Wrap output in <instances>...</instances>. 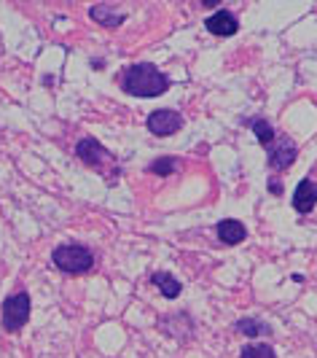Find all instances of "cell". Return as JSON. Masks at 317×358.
<instances>
[{"mask_svg":"<svg viewBox=\"0 0 317 358\" xmlns=\"http://www.w3.org/2000/svg\"><path fill=\"white\" fill-rule=\"evenodd\" d=\"M119 87L132 97H142V100H151V97H161L164 92H170L172 81L164 71H158L156 65L151 62H138V65H129L121 71L119 78Z\"/></svg>","mask_w":317,"mask_h":358,"instance_id":"1","label":"cell"},{"mask_svg":"<svg viewBox=\"0 0 317 358\" xmlns=\"http://www.w3.org/2000/svg\"><path fill=\"white\" fill-rule=\"evenodd\" d=\"M75 157L84 162L87 167H91L94 173H100V176L105 178L108 186H116L119 178H121L119 159H116L97 138H84V141H78V143H75Z\"/></svg>","mask_w":317,"mask_h":358,"instance_id":"2","label":"cell"},{"mask_svg":"<svg viewBox=\"0 0 317 358\" xmlns=\"http://www.w3.org/2000/svg\"><path fill=\"white\" fill-rule=\"evenodd\" d=\"M52 264L65 275H84L94 267V253L81 243H62L52 251Z\"/></svg>","mask_w":317,"mask_h":358,"instance_id":"3","label":"cell"},{"mask_svg":"<svg viewBox=\"0 0 317 358\" xmlns=\"http://www.w3.org/2000/svg\"><path fill=\"white\" fill-rule=\"evenodd\" d=\"M30 310H33V299L27 291H17L11 296H6L3 302V313H0V323L6 334H17L22 326L30 321Z\"/></svg>","mask_w":317,"mask_h":358,"instance_id":"4","label":"cell"},{"mask_svg":"<svg viewBox=\"0 0 317 358\" xmlns=\"http://www.w3.org/2000/svg\"><path fill=\"white\" fill-rule=\"evenodd\" d=\"M296 157H299V145L290 138H274V143L266 145V164L277 173H285L288 167H293Z\"/></svg>","mask_w":317,"mask_h":358,"instance_id":"5","label":"cell"},{"mask_svg":"<svg viewBox=\"0 0 317 358\" xmlns=\"http://www.w3.org/2000/svg\"><path fill=\"white\" fill-rule=\"evenodd\" d=\"M145 127H148V132L156 135V138H170V135H175L177 129L183 127V116H180L177 110H172V108H158V110H154V113L148 116Z\"/></svg>","mask_w":317,"mask_h":358,"instance_id":"6","label":"cell"},{"mask_svg":"<svg viewBox=\"0 0 317 358\" xmlns=\"http://www.w3.org/2000/svg\"><path fill=\"white\" fill-rule=\"evenodd\" d=\"M205 27L210 30L212 36L229 38V36H234V33L239 30V19L234 17L231 11H226V8H221V11H215L212 17L205 19Z\"/></svg>","mask_w":317,"mask_h":358,"instance_id":"7","label":"cell"},{"mask_svg":"<svg viewBox=\"0 0 317 358\" xmlns=\"http://www.w3.org/2000/svg\"><path fill=\"white\" fill-rule=\"evenodd\" d=\"M317 205V180L307 178L301 180L299 186H296V192H293V208H296V213L307 215L312 213Z\"/></svg>","mask_w":317,"mask_h":358,"instance_id":"8","label":"cell"},{"mask_svg":"<svg viewBox=\"0 0 317 358\" xmlns=\"http://www.w3.org/2000/svg\"><path fill=\"white\" fill-rule=\"evenodd\" d=\"M215 232H218V240H221L223 245H239L247 237L245 224L237 221V218H223V221H218Z\"/></svg>","mask_w":317,"mask_h":358,"instance_id":"9","label":"cell"},{"mask_svg":"<svg viewBox=\"0 0 317 358\" xmlns=\"http://www.w3.org/2000/svg\"><path fill=\"white\" fill-rule=\"evenodd\" d=\"M89 17L94 19L97 24L108 27V30H116V27H121L124 22H126V14H124V11H113V6H108V3L91 6V8H89Z\"/></svg>","mask_w":317,"mask_h":358,"instance_id":"10","label":"cell"},{"mask_svg":"<svg viewBox=\"0 0 317 358\" xmlns=\"http://www.w3.org/2000/svg\"><path fill=\"white\" fill-rule=\"evenodd\" d=\"M151 283L161 291L164 299H177L183 294V283L177 280L175 275H170V272H154L151 275Z\"/></svg>","mask_w":317,"mask_h":358,"instance_id":"11","label":"cell"},{"mask_svg":"<svg viewBox=\"0 0 317 358\" xmlns=\"http://www.w3.org/2000/svg\"><path fill=\"white\" fill-rule=\"evenodd\" d=\"M234 329L239 334H245V337H269L272 334V326L264 321H256V318H239L234 323Z\"/></svg>","mask_w":317,"mask_h":358,"instance_id":"12","label":"cell"},{"mask_svg":"<svg viewBox=\"0 0 317 358\" xmlns=\"http://www.w3.org/2000/svg\"><path fill=\"white\" fill-rule=\"evenodd\" d=\"M239 358H277L274 348L266 342H250L239 350Z\"/></svg>","mask_w":317,"mask_h":358,"instance_id":"13","label":"cell"},{"mask_svg":"<svg viewBox=\"0 0 317 358\" xmlns=\"http://www.w3.org/2000/svg\"><path fill=\"white\" fill-rule=\"evenodd\" d=\"M145 170H148V173H156L158 178H167V176H172L177 170V159L175 157H158V159L151 162Z\"/></svg>","mask_w":317,"mask_h":358,"instance_id":"14","label":"cell"},{"mask_svg":"<svg viewBox=\"0 0 317 358\" xmlns=\"http://www.w3.org/2000/svg\"><path fill=\"white\" fill-rule=\"evenodd\" d=\"M250 127H253V132H256V138H258V143L261 145L274 143V129H272V124H269L266 119H253Z\"/></svg>","mask_w":317,"mask_h":358,"instance_id":"15","label":"cell"},{"mask_svg":"<svg viewBox=\"0 0 317 358\" xmlns=\"http://www.w3.org/2000/svg\"><path fill=\"white\" fill-rule=\"evenodd\" d=\"M269 192H272V194H282V186H280V180H269Z\"/></svg>","mask_w":317,"mask_h":358,"instance_id":"16","label":"cell"},{"mask_svg":"<svg viewBox=\"0 0 317 358\" xmlns=\"http://www.w3.org/2000/svg\"><path fill=\"white\" fill-rule=\"evenodd\" d=\"M199 6H207V8H212V6H221V0H202Z\"/></svg>","mask_w":317,"mask_h":358,"instance_id":"17","label":"cell"}]
</instances>
